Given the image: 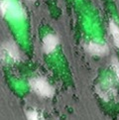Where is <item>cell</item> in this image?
<instances>
[{
    "label": "cell",
    "instance_id": "6da1fadb",
    "mask_svg": "<svg viewBox=\"0 0 119 120\" xmlns=\"http://www.w3.org/2000/svg\"><path fill=\"white\" fill-rule=\"evenodd\" d=\"M30 86L38 95L43 97H51L54 94V88L45 79L35 78L30 80Z\"/></svg>",
    "mask_w": 119,
    "mask_h": 120
},
{
    "label": "cell",
    "instance_id": "7a4b0ae2",
    "mask_svg": "<svg viewBox=\"0 0 119 120\" xmlns=\"http://www.w3.org/2000/svg\"><path fill=\"white\" fill-rule=\"evenodd\" d=\"M0 58L3 61H7V60H10L12 62L18 61L20 58L18 47L13 42H6L0 49Z\"/></svg>",
    "mask_w": 119,
    "mask_h": 120
},
{
    "label": "cell",
    "instance_id": "3957f363",
    "mask_svg": "<svg viewBox=\"0 0 119 120\" xmlns=\"http://www.w3.org/2000/svg\"><path fill=\"white\" fill-rule=\"evenodd\" d=\"M86 52L93 56H104L108 53V48L105 45L98 44L95 42H90L86 46Z\"/></svg>",
    "mask_w": 119,
    "mask_h": 120
},
{
    "label": "cell",
    "instance_id": "277c9868",
    "mask_svg": "<svg viewBox=\"0 0 119 120\" xmlns=\"http://www.w3.org/2000/svg\"><path fill=\"white\" fill-rule=\"evenodd\" d=\"M59 43V39L57 36L53 34H49L43 39V50L47 54H50L55 51Z\"/></svg>",
    "mask_w": 119,
    "mask_h": 120
},
{
    "label": "cell",
    "instance_id": "5b68a950",
    "mask_svg": "<svg viewBox=\"0 0 119 120\" xmlns=\"http://www.w3.org/2000/svg\"><path fill=\"white\" fill-rule=\"evenodd\" d=\"M109 29H110V33L112 35V38H113L114 44L116 45V47H119V27L113 21H111L109 23Z\"/></svg>",
    "mask_w": 119,
    "mask_h": 120
},
{
    "label": "cell",
    "instance_id": "8992f818",
    "mask_svg": "<svg viewBox=\"0 0 119 120\" xmlns=\"http://www.w3.org/2000/svg\"><path fill=\"white\" fill-rule=\"evenodd\" d=\"M26 116L28 120H44L43 116L36 110H29L27 111Z\"/></svg>",
    "mask_w": 119,
    "mask_h": 120
},
{
    "label": "cell",
    "instance_id": "52a82bcc",
    "mask_svg": "<svg viewBox=\"0 0 119 120\" xmlns=\"http://www.w3.org/2000/svg\"><path fill=\"white\" fill-rule=\"evenodd\" d=\"M7 7H8V4L6 0H0V12L4 15L7 11Z\"/></svg>",
    "mask_w": 119,
    "mask_h": 120
},
{
    "label": "cell",
    "instance_id": "ba28073f",
    "mask_svg": "<svg viewBox=\"0 0 119 120\" xmlns=\"http://www.w3.org/2000/svg\"><path fill=\"white\" fill-rule=\"evenodd\" d=\"M112 67L114 68V71H115L116 75H117V78L119 79V61L118 60H116V59L112 60Z\"/></svg>",
    "mask_w": 119,
    "mask_h": 120
}]
</instances>
